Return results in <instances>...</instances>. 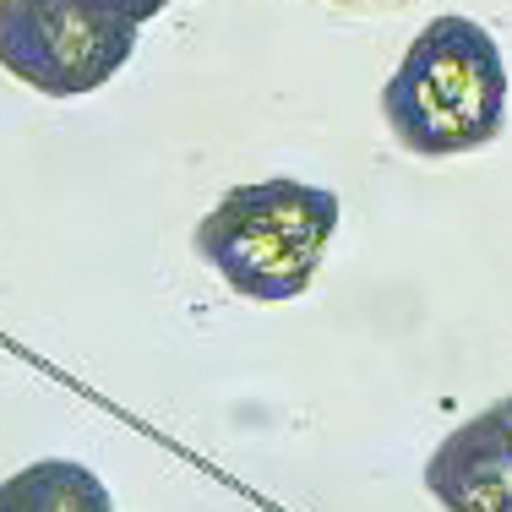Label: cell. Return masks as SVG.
<instances>
[{"mask_svg":"<svg viewBox=\"0 0 512 512\" xmlns=\"http://www.w3.org/2000/svg\"><path fill=\"white\" fill-rule=\"evenodd\" d=\"M425 491L447 512H512V398L463 420L425 458Z\"/></svg>","mask_w":512,"mask_h":512,"instance_id":"4","label":"cell"},{"mask_svg":"<svg viewBox=\"0 0 512 512\" xmlns=\"http://www.w3.org/2000/svg\"><path fill=\"white\" fill-rule=\"evenodd\" d=\"M382 120L404 153L458 158L480 153L507 126V66L474 17L425 22L382 88Z\"/></svg>","mask_w":512,"mask_h":512,"instance_id":"1","label":"cell"},{"mask_svg":"<svg viewBox=\"0 0 512 512\" xmlns=\"http://www.w3.org/2000/svg\"><path fill=\"white\" fill-rule=\"evenodd\" d=\"M137 28L120 0H22L0 22V66L33 93L82 99L131 60Z\"/></svg>","mask_w":512,"mask_h":512,"instance_id":"3","label":"cell"},{"mask_svg":"<svg viewBox=\"0 0 512 512\" xmlns=\"http://www.w3.org/2000/svg\"><path fill=\"white\" fill-rule=\"evenodd\" d=\"M11 6H22V0H0V22H6V11H11Z\"/></svg>","mask_w":512,"mask_h":512,"instance_id":"8","label":"cell"},{"mask_svg":"<svg viewBox=\"0 0 512 512\" xmlns=\"http://www.w3.org/2000/svg\"><path fill=\"white\" fill-rule=\"evenodd\" d=\"M0 512H115V502L88 463L39 458L0 480Z\"/></svg>","mask_w":512,"mask_h":512,"instance_id":"5","label":"cell"},{"mask_svg":"<svg viewBox=\"0 0 512 512\" xmlns=\"http://www.w3.org/2000/svg\"><path fill=\"white\" fill-rule=\"evenodd\" d=\"M344 207L311 180H251L197 224V256L246 300H295L338 235Z\"/></svg>","mask_w":512,"mask_h":512,"instance_id":"2","label":"cell"},{"mask_svg":"<svg viewBox=\"0 0 512 512\" xmlns=\"http://www.w3.org/2000/svg\"><path fill=\"white\" fill-rule=\"evenodd\" d=\"M349 6H398V0H349Z\"/></svg>","mask_w":512,"mask_h":512,"instance_id":"7","label":"cell"},{"mask_svg":"<svg viewBox=\"0 0 512 512\" xmlns=\"http://www.w3.org/2000/svg\"><path fill=\"white\" fill-rule=\"evenodd\" d=\"M120 6H126V11H131V17H137V22H153V17H158V11H164V6H169V0H120Z\"/></svg>","mask_w":512,"mask_h":512,"instance_id":"6","label":"cell"}]
</instances>
